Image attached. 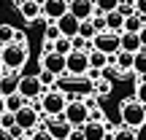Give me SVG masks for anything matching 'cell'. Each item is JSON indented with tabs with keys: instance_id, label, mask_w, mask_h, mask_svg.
<instances>
[{
	"instance_id": "obj_4",
	"label": "cell",
	"mask_w": 146,
	"mask_h": 140,
	"mask_svg": "<svg viewBox=\"0 0 146 140\" xmlns=\"http://www.w3.org/2000/svg\"><path fill=\"white\" fill-rule=\"evenodd\" d=\"M122 32H98L95 35V41H92V49L95 51H100V54H106V57H116V54L122 51Z\"/></svg>"
},
{
	"instance_id": "obj_19",
	"label": "cell",
	"mask_w": 146,
	"mask_h": 140,
	"mask_svg": "<svg viewBox=\"0 0 146 140\" xmlns=\"http://www.w3.org/2000/svg\"><path fill=\"white\" fill-rule=\"evenodd\" d=\"M106 30H108V32H122V30H125V16H122L119 11L106 14Z\"/></svg>"
},
{
	"instance_id": "obj_27",
	"label": "cell",
	"mask_w": 146,
	"mask_h": 140,
	"mask_svg": "<svg viewBox=\"0 0 146 140\" xmlns=\"http://www.w3.org/2000/svg\"><path fill=\"white\" fill-rule=\"evenodd\" d=\"M60 38H62V35H60V27L54 24V22H52V24H46V32H43V41H46L49 46H54V43H57Z\"/></svg>"
},
{
	"instance_id": "obj_37",
	"label": "cell",
	"mask_w": 146,
	"mask_h": 140,
	"mask_svg": "<svg viewBox=\"0 0 146 140\" xmlns=\"http://www.w3.org/2000/svg\"><path fill=\"white\" fill-rule=\"evenodd\" d=\"M135 14L146 19V0H135Z\"/></svg>"
},
{
	"instance_id": "obj_5",
	"label": "cell",
	"mask_w": 146,
	"mask_h": 140,
	"mask_svg": "<svg viewBox=\"0 0 146 140\" xmlns=\"http://www.w3.org/2000/svg\"><path fill=\"white\" fill-rule=\"evenodd\" d=\"M62 119L68 121L73 129H81V127L89 121V108L84 105V100H70L68 108H65V113H62Z\"/></svg>"
},
{
	"instance_id": "obj_40",
	"label": "cell",
	"mask_w": 146,
	"mask_h": 140,
	"mask_svg": "<svg viewBox=\"0 0 146 140\" xmlns=\"http://www.w3.org/2000/svg\"><path fill=\"white\" fill-rule=\"evenodd\" d=\"M0 140H22V137H14L11 132H0Z\"/></svg>"
},
{
	"instance_id": "obj_6",
	"label": "cell",
	"mask_w": 146,
	"mask_h": 140,
	"mask_svg": "<svg viewBox=\"0 0 146 140\" xmlns=\"http://www.w3.org/2000/svg\"><path fill=\"white\" fill-rule=\"evenodd\" d=\"M89 70V54L87 51H70L65 57V76L70 78H84Z\"/></svg>"
},
{
	"instance_id": "obj_26",
	"label": "cell",
	"mask_w": 146,
	"mask_h": 140,
	"mask_svg": "<svg viewBox=\"0 0 146 140\" xmlns=\"http://www.w3.org/2000/svg\"><path fill=\"white\" fill-rule=\"evenodd\" d=\"M95 35H98V30H95L92 22H81V27H78V38H84L87 43H92Z\"/></svg>"
},
{
	"instance_id": "obj_15",
	"label": "cell",
	"mask_w": 146,
	"mask_h": 140,
	"mask_svg": "<svg viewBox=\"0 0 146 140\" xmlns=\"http://www.w3.org/2000/svg\"><path fill=\"white\" fill-rule=\"evenodd\" d=\"M106 132H108L106 121H87L84 124V140H108Z\"/></svg>"
},
{
	"instance_id": "obj_29",
	"label": "cell",
	"mask_w": 146,
	"mask_h": 140,
	"mask_svg": "<svg viewBox=\"0 0 146 140\" xmlns=\"http://www.w3.org/2000/svg\"><path fill=\"white\" fill-rule=\"evenodd\" d=\"M70 51H73V43L68 41V38H60V41L54 43V54H60V57H68Z\"/></svg>"
},
{
	"instance_id": "obj_20",
	"label": "cell",
	"mask_w": 146,
	"mask_h": 140,
	"mask_svg": "<svg viewBox=\"0 0 146 140\" xmlns=\"http://www.w3.org/2000/svg\"><path fill=\"white\" fill-rule=\"evenodd\" d=\"M114 57H106V54H100V51H89V68H95V70H103V68H108V62Z\"/></svg>"
},
{
	"instance_id": "obj_31",
	"label": "cell",
	"mask_w": 146,
	"mask_h": 140,
	"mask_svg": "<svg viewBox=\"0 0 146 140\" xmlns=\"http://www.w3.org/2000/svg\"><path fill=\"white\" fill-rule=\"evenodd\" d=\"M111 140H135V129L119 127V129H114V132H111Z\"/></svg>"
},
{
	"instance_id": "obj_36",
	"label": "cell",
	"mask_w": 146,
	"mask_h": 140,
	"mask_svg": "<svg viewBox=\"0 0 146 140\" xmlns=\"http://www.w3.org/2000/svg\"><path fill=\"white\" fill-rule=\"evenodd\" d=\"M84 78H89L92 83H98L100 78H103V70H95V68H89V70H87V76H84Z\"/></svg>"
},
{
	"instance_id": "obj_12",
	"label": "cell",
	"mask_w": 146,
	"mask_h": 140,
	"mask_svg": "<svg viewBox=\"0 0 146 140\" xmlns=\"http://www.w3.org/2000/svg\"><path fill=\"white\" fill-rule=\"evenodd\" d=\"M46 129H49V135H52L54 140H68L70 132H73V127L62 119V116H54V119H49Z\"/></svg>"
},
{
	"instance_id": "obj_32",
	"label": "cell",
	"mask_w": 146,
	"mask_h": 140,
	"mask_svg": "<svg viewBox=\"0 0 146 140\" xmlns=\"http://www.w3.org/2000/svg\"><path fill=\"white\" fill-rule=\"evenodd\" d=\"M95 94H98L100 100H103V97H108V94H111V81H108V78H100V81L95 83Z\"/></svg>"
},
{
	"instance_id": "obj_24",
	"label": "cell",
	"mask_w": 146,
	"mask_h": 140,
	"mask_svg": "<svg viewBox=\"0 0 146 140\" xmlns=\"http://www.w3.org/2000/svg\"><path fill=\"white\" fill-rule=\"evenodd\" d=\"M92 3H95V11H98V14H111V11H116V8H119V3H122V0H92Z\"/></svg>"
},
{
	"instance_id": "obj_3",
	"label": "cell",
	"mask_w": 146,
	"mask_h": 140,
	"mask_svg": "<svg viewBox=\"0 0 146 140\" xmlns=\"http://www.w3.org/2000/svg\"><path fill=\"white\" fill-rule=\"evenodd\" d=\"M68 103H70L68 94H65L62 89L54 86V89H49V92H43V97H41V110L54 119V116H62V113H65Z\"/></svg>"
},
{
	"instance_id": "obj_21",
	"label": "cell",
	"mask_w": 146,
	"mask_h": 140,
	"mask_svg": "<svg viewBox=\"0 0 146 140\" xmlns=\"http://www.w3.org/2000/svg\"><path fill=\"white\" fill-rule=\"evenodd\" d=\"M14 41H16V27L0 24V49H3V46H11Z\"/></svg>"
},
{
	"instance_id": "obj_17",
	"label": "cell",
	"mask_w": 146,
	"mask_h": 140,
	"mask_svg": "<svg viewBox=\"0 0 146 140\" xmlns=\"http://www.w3.org/2000/svg\"><path fill=\"white\" fill-rule=\"evenodd\" d=\"M119 41H122V51H127V54H138L143 49L141 46V38H138L135 32H122Z\"/></svg>"
},
{
	"instance_id": "obj_23",
	"label": "cell",
	"mask_w": 146,
	"mask_h": 140,
	"mask_svg": "<svg viewBox=\"0 0 146 140\" xmlns=\"http://www.w3.org/2000/svg\"><path fill=\"white\" fill-rule=\"evenodd\" d=\"M146 24V19H143V16H127V19H125V30H122V32H135V35H138V32H141V27Z\"/></svg>"
},
{
	"instance_id": "obj_7",
	"label": "cell",
	"mask_w": 146,
	"mask_h": 140,
	"mask_svg": "<svg viewBox=\"0 0 146 140\" xmlns=\"http://www.w3.org/2000/svg\"><path fill=\"white\" fill-rule=\"evenodd\" d=\"M41 105H30L27 103L22 110H16V127H19L22 132H27L30 135L33 129H38V124H41Z\"/></svg>"
},
{
	"instance_id": "obj_43",
	"label": "cell",
	"mask_w": 146,
	"mask_h": 140,
	"mask_svg": "<svg viewBox=\"0 0 146 140\" xmlns=\"http://www.w3.org/2000/svg\"><path fill=\"white\" fill-rule=\"evenodd\" d=\"M0 68H3V54H0Z\"/></svg>"
},
{
	"instance_id": "obj_18",
	"label": "cell",
	"mask_w": 146,
	"mask_h": 140,
	"mask_svg": "<svg viewBox=\"0 0 146 140\" xmlns=\"http://www.w3.org/2000/svg\"><path fill=\"white\" fill-rule=\"evenodd\" d=\"M133 59H135V54H127V51H119L116 54L114 59H111V62H114V68L122 73V76H125L127 70H133Z\"/></svg>"
},
{
	"instance_id": "obj_28",
	"label": "cell",
	"mask_w": 146,
	"mask_h": 140,
	"mask_svg": "<svg viewBox=\"0 0 146 140\" xmlns=\"http://www.w3.org/2000/svg\"><path fill=\"white\" fill-rule=\"evenodd\" d=\"M133 70L138 73V76H146V49L135 54V59H133Z\"/></svg>"
},
{
	"instance_id": "obj_22",
	"label": "cell",
	"mask_w": 146,
	"mask_h": 140,
	"mask_svg": "<svg viewBox=\"0 0 146 140\" xmlns=\"http://www.w3.org/2000/svg\"><path fill=\"white\" fill-rule=\"evenodd\" d=\"M38 81H41L43 92H49V89H54L60 83V78L54 76V73H49V70H38Z\"/></svg>"
},
{
	"instance_id": "obj_41",
	"label": "cell",
	"mask_w": 146,
	"mask_h": 140,
	"mask_svg": "<svg viewBox=\"0 0 146 140\" xmlns=\"http://www.w3.org/2000/svg\"><path fill=\"white\" fill-rule=\"evenodd\" d=\"M3 113H5V97L0 94V116H3Z\"/></svg>"
},
{
	"instance_id": "obj_13",
	"label": "cell",
	"mask_w": 146,
	"mask_h": 140,
	"mask_svg": "<svg viewBox=\"0 0 146 140\" xmlns=\"http://www.w3.org/2000/svg\"><path fill=\"white\" fill-rule=\"evenodd\" d=\"M19 5V16L25 22H35L38 16H43L41 14V8H43V0H22V3H16Z\"/></svg>"
},
{
	"instance_id": "obj_10",
	"label": "cell",
	"mask_w": 146,
	"mask_h": 140,
	"mask_svg": "<svg viewBox=\"0 0 146 140\" xmlns=\"http://www.w3.org/2000/svg\"><path fill=\"white\" fill-rule=\"evenodd\" d=\"M41 14L46 16L49 22H60L65 14H68V0H43Z\"/></svg>"
},
{
	"instance_id": "obj_38",
	"label": "cell",
	"mask_w": 146,
	"mask_h": 140,
	"mask_svg": "<svg viewBox=\"0 0 146 140\" xmlns=\"http://www.w3.org/2000/svg\"><path fill=\"white\" fill-rule=\"evenodd\" d=\"M68 140H84V127H81V129H73Z\"/></svg>"
},
{
	"instance_id": "obj_42",
	"label": "cell",
	"mask_w": 146,
	"mask_h": 140,
	"mask_svg": "<svg viewBox=\"0 0 146 140\" xmlns=\"http://www.w3.org/2000/svg\"><path fill=\"white\" fill-rule=\"evenodd\" d=\"M3 76H5V70H3V68H0V81H3Z\"/></svg>"
},
{
	"instance_id": "obj_11",
	"label": "cell",
	"mask_w": 146,
	"mask_h": 140,
	"mask_svg": "<svg viewBox=\"0 0 146 140\" xmlns=\"http://www.w3.org/2000/svg\"><path fill=\"white\" fill-rule=\"evenodd\" d=\"M41 70H49L57 78H62L65 76V57H60V54H54V51L43 54L41 57Z\"/></svg>"
},
{
	"instance_id": "obj_2",
	"label": "cell",
	"mask_w": 146,
	"mask_h": 140,
	"mask_svg": "<svg viewBox=\"0 0 146 140\" xmlns=\"http://www.w3.org/2000/svg\"><path fill=\"white\" fill-rule=\"evenodd\" d=\"M0 54H3V70H8V73H22V68H25L27 59H30V49L22 46V43L3 46Z\"/></svg>"
},
{
	"instance_id": "obj_34",
	"label": "cell",
	"mask_w": 146,
	"mask_h": 140,
	"mask_svg": "<svg viewBox=\"0 0 146 140\" xmlns=\"http://www.w3.org/2000/svg\"><path fill=\"white\" fill-rule=\"evenodd\" d=\"M27 140H54L52 135H49L46 127H38V129H33L30 135H27Z\"/></svg>"
},
{
	"instance_id": "obj_46",
	"label": "cell",
	"mask_w": 146,
	"mask_h": 140,
	"mask_svg": "<svg viewBox=\"0 0 146 140\" xmlns=\"http://www.w3.org/2000/svg\"><path fill=\"white\" fill-rule=\"evenodd\" d=\"M130 3H135V0H130Z\"/></svg>"
},
{
	"instance_id": "obj_9",
	"label": "cell",
	"mask_w": 146,
	"mask_h": 140,
	"mask_svg": "<svg viewBox=\"0 0 146 140\" xmlns=\"http://www.w3.org/2000/svg\"><path fill=\"white\" fill-rule=\"evenodd\" d=\"M68 14L76 16L78 22H89L95 16V3L92 0H68Z\"/></svg>"
},
{
	"instance_id": "obj_33",
	"label": "cell",
	"mask_w": 146,
	"mask_h": 140,
	"mask_svg": "<svg viewBox=\"0 0 146 140\" xmlns=\"http://www.w3.org/2000/svg\"><path fill=\"white\" fill-rule=\"evenodd\" d=\"M135 100L141 105H146V76H138V83H135Z\"/></svg>"
},
{
	"instance_id": "obj_44",
	"label": "cell",
	"mask_w": 146,
	"mask_h": 140,
	"mask_svg": "<svg viewBox=\"0 0 146 140\" xmlns=\"http://www.w3.org/2000/svg\"><path fill=\"white\" fill-rule=\"evenodd\" d=\"M0 132H3V127H0Z\"/></svg>"
},
{
	"instance_id": "obj_8",
	"label": "cell",
	"mask_w": 146,
	"mask_h": 140,
	"mask_svg": "<svg viewBox=\"0 0 146 140\" xmlns=\"http://www.w3.org/2000/svg\"><path fill=\"white\" fill-rule=\"evenodd\" d=\"M19 94L27 100V103L43 97V86H41V81H38V76H22L19 78Z\"/></svg>"
},
{
	"instance_id": "obj_25",
	"label": "cell",
	"mask_w": 146,
	"mask_h": 140,
	"mask_svg": "<svg viewBox=\"0 0 146 140\" xmlns=\"http://www.w3.org/2000/svg\"><path fill=\"white\" fill-rule=\"evenodd\" d=\"M25 105H27V100L22 97L19 92H16V94H11V97H5V110H11V113H16V110H22Z\"/></svg>"
},
{
	"instance_id": "obj_39",
	"label": "cell",
	"mask_w": 146,
	"mask_h": 140,
	"mask_svg": "<svg viewBox=\"0 0 146 140\" xmlns=\"http://www.w3.org/2000/svg\"><path fill=\"white\" fill-rule=\"evenodd\" d=\"M138 38H141V46H143V49H146V24H143V27H141V32H138Z\"/></svg>"
},
{
	"instance_id": "obj_30",
	"label": "cell",
	"mask_w": 146,
	"mask_h": 140,
	"mask_svg": "<svg viewBox=\"0 0 146 140\" xmlns=\"http://www.w3.org/2000/svg\"><path fill=\"white\" fill-rule=\"evenodd\" d=\"M0 127H3V132H11L16 127V113H11V110H5L3 116H0Z\"/></svg>"
},
{
	"instance_id": "obj_45",
	"label": "cell",
	"mask_w": 146,
	"mask_h": 140,
	"mask_svg": "<svg viewBox=\"0 0 146 140\" xmlns=\"http://www.w3.org/2000/svg\"><path fill=\"white\" fill-rule=\"evenodd\" d=\"M16 3H22V0H16Z\"/></svg>"
},
{
	"instance_id": "obj_16",
	"label": "cell",
	"mask_w": 146,
	"mask_h": 140,
	"mask_svg": "<svg viewBox=\"0 0 146 140\" xmlns=\"http://www.w3.org/2000/svg\"><path fill=\"white\" fill-rule=\"evenodd\" d=\"M19 73H5L3 76V81H0V94L3 97H11V94H16L19 92Z\"/></svg>"
},
{
	"instance_id": "obj_1",
	"label": "cell",
	"mask_w": 146,
	"mask_h": 140,
	"mask_svg": "<svg viewBox=\"0 0 146 140\" xmlns=\"http://www.w3.org/2000/svg\"><path fill=\"white\" fill-rule=\"evenodd\" d=\"M119 119H122V127H127V129H141L146 124V105H141L135 97L133 100H122Z\"/></svg>"
},
{
	"instance_id": "obj_35",
	"label": "cell",
	"mask_w": 146,
	"mask_h": 140,
	"mask_svg": "<svg viewBox=\"0 0 146 140\" xmlns=\"http://www.w3.org/2000/svg\"><path fill=\"white\" fill-rule=\"evenodd\" d=\"M116 11H119V14L125 16V19H127V16H135V3H130V0H122Z\"/></svg>"
},
{
	"instance_id": "obj_14",
	"label": "cell",
	"mask_w": 146,
	"mask_h": 140,
	"mask_svg": "<svg viewBox=\"0 0 146 140\" xmlns=\"http://www.w3.org/2000/svg\"><path fill=\"white\" fill-rule=\"evenodd\" d=\"M54 24L60 27V35L62 38H68V41H73V38L78 35V27H81V22L76 19V16H70V14H65L60 22H54Z\"/></svg>"
}]
</instances>
